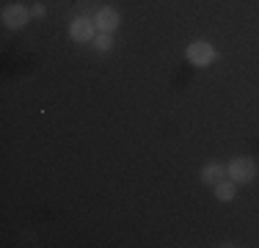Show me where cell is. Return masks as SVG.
<instances>
[{
	"label": "cell",
	"mask_w": 259,
	"mask_h": 248,
	"mask_svg": "<svg viewBox=\"0 0 259 248\" xmlns=\"http://www.w3.org/2000/svg\"><path fill=\"white\" fill-rule=\"evenodd\" d=\"M226 177H232L237 185H248L256 177V163L251 157H234L226 166Z\"/></svg>",
	"instance_id": "obj_1"
},
{
	"label": "cell",
	"mask_w": 259,
	"mask_h": 248,
	"mask_svg": "<svg viewBox=\"0 0 259 248\" xmlns=\"http://www.w3.org/2000/svg\"><path fill=\"white\" fill-rule=\"evenodd\" d=\"M28 20H30V9H25L22 3H11V6H6V9H3V25H6V28H11V30L25 28Z\"/></svg>",
	"instance_id": "obj_2"
},
{
	"label": "cell",
	"mask_w": 259,
	"mask_h": 248,
	"mask_svg": "<svg viewBox=\"0 0 259 248\" xmlns=\"http://www.w3.org/2000/svg\"><path fill=\"white\" fill-rule=\"evenodd\" d=\"M188 61L193 66H209L215 61V50L209 42H193V45H188Z\"/></svg>",
	"instance_id": "obj_3"
},
{
	"label": "cell",
	"mask_w": 259,
	"mask_h": 248,
	"mask_svg": "<svg viewBox=\"0 0 259 248\" xmlns=\"http://www.w3.org/2000/svg\"><path fill=\"white\" fill-rule=\"evenodd\" d=\"M94 25H97L100 33H113V30L119 28V11H116L113 6H102L94 17Z\"/></svg>",
	"instance_id": "obj_4"
},
{
	"label": "cell",
	"mask_w": 259,
	"mask_h": 248,
	"mask_svg": "<svg viewBox=\"0 0 259 248\" xmlns=\"http://www.w3.org/2000/svg\"><path fill=\"white\" fill-rule=\"evenodd\" d=\"M94 33H97L94 20H85V17H77V20H72V25H69V36L75 42H91Z\"/></svg>",
	"instance_id": "obj_5"
},
{
	"label": "cell",
	"mask_w": 259,
	"mask_h": 248,
	"mask_svg": "<svg viewBox=\"0 0 259 248\" xmlns=\"http://www.w3.org/2000/svg\"><path fill=\"white\" fill-rule=\"evenodd\" d=\"M199 177H201V182H204V185H209V188H215V185H218L221 179L226 177V169H224L221 163H207L204 169H201Z\"/></svg>",
	"instance_id": "obj_6"
},
{
	"label": "cell",
	"mask_w": 259,
	"mask_h": 248,
	"mask_svg": "<svg viewBox=\"0 0 259 248\" xmlns=\"http://www.w3.org/2000/svg\"><path fill=\"white\" fill-rule=\"evenodd\" d=\"M234 190H237V182L229 177V179H221L218 185H215V198H221V201H232L234 198Z\"/></svg>",
	"instance_id": "obj_7"
},
{
	"label": "cell",
	"mask_w": 259,
	"mask_h": 248,
	"mask_svg": "<svg viewBox=\"0 0 259 248\" xmlns=\"http://www.w3.org/2000/svg\"><path fill=\"white\" fill-rule=\"evenodd\" d=\"M94 45H97V50L108 53V50L113 47V42H110V33H100V36H94Z\"/></svg>",
	"instance_id": "obj_8"
},
{
	"label": "cell",
	"mask_w": 259,
	"mask_h": 248,
	"mask_svg": "<svg viewBox=\"0 0 259 248\" xmlns=\"http://www.w3.org/2000/svg\"><path fill=\"white\" fill-rule=\"evenodd\" d=\"M45 14H47V9H45V6H41V3H36L33 9H30V17H39V20H41V17H45Z\"/></svg>",
	"instance_id": "obj_9"
}]
</instances>
